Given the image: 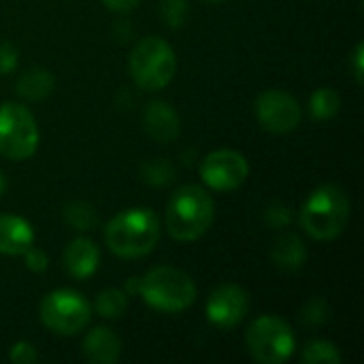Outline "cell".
Here are the masks:
<instances>
[{"instance_id":"obj_1","label":"cell","mask_w":364,"mask_h":364,"mask_svg":"<svg viewBox=\"0 0 364 364\" xmlns=\"http://www.w3.org/2000/svg\"><path fill=\"white\" fill-rule=\"evenodd\" d=\"M215 205L209 192L200 186H181L166 205L164 224L175 241H196L213 224Z\"/></svg>"},{"instance_id":"obj_2","label":"cell","mask_w":364,"mask_h":364,"mask_svg":"<svg viewBox=\"0 0 364 364\" xmlns=\"http://www.w3.org/2000/svg\"><path fill=\"white\" fill-rule=\"evenodd\" d=\"M105 241L119 258H143L160 241V220L147 207L122 211L107 224Z\"/></svg>"},{"instance_id":"obj_3","label":"cell","mask_w":364,"mask_h":364,"mask_svg":"<svg viewBox=\"0 0 364 364\" xmlns=\"http://www.w3.org/2000/svg\"><path fill=\"white\" fill-rule=\"evenodd\" d=\"M299 222L301 228L316 241L337 239L350 222V198L346 190L335 183L314 190L301 209Z\"/></svg>"},{"instance_id":"obj_4","label":"cell","mask_w":364,"mask_h":364,"mask_svg":"<svg viewBox=\"0 0 364 364\" xmlns=\"http://www.w3.org/2000/svg\"><path fill=\"white\" fill-rule=\"evenodd\" d=\"M139 294L156 311L179 314L196 301V286L181 269L154 267L141 277Z\"/></svg>"},{"instance_id":"obj_5","label":"cell","mask_w":364,"mask_h":364,"mask_svg":"<svg viewBox=\"0 0 364 364\" xmlns=\"http://www.w3.org/2000/svg\"><path fill=\"white\" fill-rule=\"evenodd\" d=\"M130 75L134 83L145 92H158L166 87L177 73L175 51L160 36H147L130 51Z\"/></svg>"},{"instance_id":"obj_6","label":"cell","mask_w":364,"mask_h":364,"mask_svg":"<svg viewBox=\"0 0 364 364\" xmlns=\"http://www.w3.org/2000/svg\"><path fill=\"white\" fill-rule=\"evenodd\" d=\"M292 326L277 316H262L245 331V348L260 364H282L294 354Z\"/></svg>"},{"instance_id":"obj_7","label":"cell","mask_w":364,"mask_h":364,"mask_svg":"<svg viewBox=\"0 0 364 364\" xmlns=\"http://www.w3.org/2000/svg\"><path fill=\"white\" fill-rule=\"evenodd\" d=\"M38 126L34 115L19 102L0 105V154L6 160L21 162L36 154Z\"/></svg>"},{"instance_id":"obj_8","label":"cell","mask_w":364,"mask_h":364,"mask_svg":"<svg viewBox=\"0 0 364 364\" xmlns=\"http://www.w3.org/2000/svg\"><path fill=\"white\" fill-rule=\"evenodd\" d=\"M38 316L51 333L73 337L90 324L92 305L79 292L53 290L41 301Z\"/></svg>"},{"instance_id":"obj_9","label":"cell","mask_w":364,"mask_h":364,"mask_svg":"<svg viewBox=\"0 0 364 364\" xmlns=\"http://www.w3.org/2000/svg\"><path fill=\"white\" fill-rule=\"evenodd\" d=\"M250 164L245 156L235 149H215L200 164V177L207 188L215 192H232L245 183Z\"/></svg>"},{"instance_id":"obj_10","label":"cell","mask_w":364,"mask_h":364,"mask_svg":"<svg viewBox=\"0 0 364 364\" xmlns=\"http://www.w3.org/2000/svg\"><path fill=\"white\" fill-rule=\"evenodd\" d=\"M256 117L273 134L292 132L303 117L299 100L286 90H267L256 98Z\"/></svg>"},{"instance_id":"obj_11","label":"cell","mask_w":364,"mask_h":364,"mask_svg":"<svg viewBox=\"0 0 364 364\" xmlns=\"http://www.w3.org/2000/svg\"><path fill=\"white\" fill-rule=\"evenodd\" d=\"M250 311V296L241 286L224 284L215 288L207 299V320L220 331H230L239 326Z\"/></svg>"},{"instance_id":"obj_12","label":"cell","mask_w":364,"mask_h":364,"mask_svg":"<svg viewBox=\"0 0 364 364\" xmlns=\"http://www.w3.org/2000/svg\"><path fill=\"white\" fill-rule=\"evenodd\" d=\"M143 126H145L147 134L160 143L175 141L181 130L177 111L168 102H162V100H154L147 105V109L143 113Z\"/></svg>"},{"instance_id":"obj_13","label":"cell","mask_w":364,"mask_h":364,"mask_svg":"<svg viewBox=\"0 0 364 364\" xmlns=\"http://www.w3.org/2000/svg\"><path fill=\"white\" fill-rule=\"evenodd\" d=\"M62 260H64V269H66V273L70 277H75V279H87L98 269L100 252H98V247H96L94 241H90L85 237H79V239H73L66 245Z\"/></svg>"},{"instance_id":"obj_14","label":"cell","mask_w":364,"mask_h":364,"mask_svg":"<svg viewBox=\"0 0 364 364\" xmlns=\"http://www.w3.org/2000/svg\"><path fill=\"white\" fill-rule=\"evenodd\" d=\"M30 245H34L32 226L19 215H0V254L23 256Z\"/></svg>"},{"instance_id":"obj_15","label":"cell","mask_w":364,"mask_h":364,"mask_svg":"<svg viewBox=\"0 0 364 364\" xmlns=\"http://www.w3.org/2000/svg\"><path fill=\"white\" fill-rule=\"evenodd\" d=\"M83 356L90 363L96 364H115L122 356V341L119 337L105 328L98 326L94 331H90L83 339Z\"/></svg>"},{"instance_id":"obj_16","label":"cell","mask_w":364,"mask_h":364,"mask_svg":"<svg viewBox=\"0 0 364 364\" xmlns=\"http://www.w3.org/2000/svg\"><path fill=\"white\" fill-rule=\"evenodd\" d=\"M271 258H273L277 269L292 273V271H299V269L305 267V262H307V247L301 241V237L288 232V235H282L275 241Z\"/></svg>"},{"instance_id":"obj_17","label":"cell","mask_w":364,"mask_h":364,"mask_svg":"<svg viewBox=\"0 0 364 364\" xmlns=\"http://www.w3.org/2000/svg\"><path fill=\"white\" fill-rule=\"evenodd\" d=\"M53 85H55L53 75H51L47 68L34 66V68L26 70V73L17 79L15 90H17V94H19L21 98L36 102V100L47 98V96L51 94V90H53Z\"/></svg>"},{"instance_id":"obj_18","label":"cell","mask_w":364,"mask_h":364,"mask_svg":"<svg viewBox=\"0 0 364 364\" xmlns=\"http://www.w3.org/2000/svg\"><path fill=\"white\" fill-rule=\"evenodd\" d=\"M339 109H341V98H339L337 90H333V87H320L309 98V113L318 122L333 119L339 113Z\"/></svg>"},{"instance_id":"obj_19","label":"cell","mask_w":364,"mask_h":364,"mask_svg":"<svg viewBox=\"0 0 364 364\" xmlns=\"http://www.w3.org/2000/svg\"><path fill=\"white\" fill-rule=\"evenodd\" d=\"M126 307H128V294L124 290H117V288L102 290L96 296V303H94L96 314L102 316V318H107V320L122 318L126 314Z\"/></svg>"},{"instance_id":"obj_20","label":"cell","mask_w":364,"mask_h":364,"mask_svg":"<svg viewBox=\"0 0 364 364\" xmlns=\"http://www.w3.org/2000/svg\"><path fill=\"white\" fill-rule=\"evenodd\" d=\"M64 220L75 230L85 232V230H92L96 226V211L92 205H87L83 200H73L64 207Z\"/></svg>"},{"instance_id":"obj_21","label":"cell","mask_w":364,"mask_h":364,"mask_svg":"<svg viewBox=\"0 0 364 364\" xmlns=\"http://www.w3.org/2000/svg\"><path fill=\"white\" fill-rule=\"evenodd\" d=\"M303 363L305 364H339L341 363V352L337 350L335 343L331 341H309L303 348Z\"/></svg>"},{"instance_id":"obj_22","label":"cell","mask_w":364,"mask_h":364,"mask_svg":"<svg viewBox=\"0 0 364 364\" xmlns=\"http://www.w3.org/2000/svg\"><path fill=\"white\" fill-rule=\"evenodd\" d=\"M160 17L168 28H179L183 26L188 17V2L186 0H162L160 4Z\"/></svg>"},{"instance_id":"obj_23","label":"cell","mask_w":364,"mask_h":364,"mask_svg":"<svg viewBox=\"0 0 364 364\" xmlns=\"http://www.w3.org/2000/svg\"><path fill=\"white\" fill-rule=\"evenodd\" d=\"M143 179L154 186H164L173 179V166L166 160H151L143 166Z\"/></svg>"},{"instance_id":"obj_24","label":"cell","mask_w":364,"mask_h":364,"mask_svg":"<svg viewBox=\"0 0 364 364\" xmlns=\"http://www.w3.org/2000/svg\"><path fill=\"white\" fill-rule=\"evenodd\" d=\"M264 220H267V224H269L271 228H275V230L288 228L290 222H292V209H290L286 203L275 200V203H271V205L267 207Z\"/></svg>"},{"instance_id":"obj_25","label":"cell","mask_w":364,"mask_h":364,"mask_svg":"<svg viewBox=\"0 0 364 364\" xmlns=\"http://www.w3.org/2000/svg\"><path fill=\"white\" fill-rule=\"evenodd\" d=\"M301 320L307 326H320V324H324L328 320V305H326V301L324 299H311L303 307Z\"/></svg>"},{"instance_id":"obj_26","label":"cell","mask_w":364,"mask_h":364,"mask_svg":"<svg viewBox=\"0 0 364 364\" xmlns=\"http://www.w3.org/2000/svg\"><path fill=\"white\" fill-rule=\"evenodd\" d=\"M9 358H11V363L15 364H32L38 360V352L34 350L32 343H28V341H17V343L11 348Z\"/></svg>"},{"instance_id":"obj_27","label":"cell","mask_w":364,"mask_h":364,"mask_svg":"<svg viewBox=\"0 0 364 364\" xmlns=\"http://www.w3.org/2000/svg\"><path fill=\"white\" fill-rule=\"evenodd\" d=\"M23 258H26V267H28L32 273H45L47 267H49V258H47V254H45L41 247L30 245V247L23 252Z\"/></svg>"},{"instance_id":"obj_28","label":"cell","mask_w":364,"mask_h":364,"mask_svg":"<svg viewBox=\"0 0 364 364\" xmlns=\"http://www.w3.org/2000/svg\"><path fill=\"white\" fill-rule=\"evenodd\" d=\"M17 66V51L11 43L0 45V77L6 73H13Z\"/></svg>"},{"instance_id":"obj_29","label":"cell","mask_w":364,"mask_h":364,"mask_svg":"<svg viewBox=\"0 0 364 364\" xmlns=\"http://www.w3.org/2000/svg\"><path fill=\"white\" fill-rule=\"evenodd\" d=\"M363 73H364V45L358 43L354 53H352V75L356 79L358 85H363Z\"/></svg>"},{"instance_id":"obj_30","label":"cell","mask_w":364,"mask_h":364,"mask_svg":"<svg viewBox=\"0 0 364 364\" xmlns=\"http://www.w3.org/2000/svg\"><path fill=\"white\" fill-rule=\"evenodd\" d=\"M141 0H102V4L115 13H130L139 6Z\"/></svg>"},{"instance_id":"obj_31","label":"cell","mask_w":364,"mask_h":364,"mask_svg":"<svg viewBox=\"0 0 364 364\" xmlns=\"http://www.w3.org/2000/svg\"><path fill=\"white\" fill-rule=\"evenodd\" d=\"M139 284H141V279L139 277H132L128 282V286H126V294H139Z\"/></svg>"},{"instance_id":"obj_32","label":"cell","mask_w":364,"mask_h":364,"mask_svg":"<svg viewBox=\"0 0 364 364\" xmlns=\"http://www.w3.org/2000/svg\"><path fill=\"white\" fill-rule=\"evenodd\" d=\"M4 188H6V179H4V175L0 173V194L4 192Z\"/></svg>"},{"instance_id":"obj_33","label":"cell","mask_w":364,"mask_h":364,"mask_svg":"<svg viewBox=\"0 0 364 364\" xmlns=\"http://www.w3.org/2000/svg\"><path fill=\"white\" fill-rule=\"evenodd\" d=\"M205 2H220V0H205Z\"/></svg>"}]
</instances>
